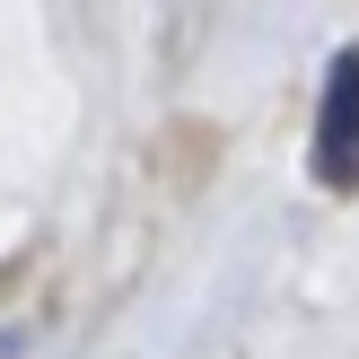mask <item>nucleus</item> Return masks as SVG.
I'll return each instance as SVG.
<instances>
[{"mask_svg": "<svg viewBox=\"0 0 359 359\" xmlns=\"http://www.w3.org/2000/svg\"><path fill=\"white\" fill-rule=\"evenodd\" d=\"M316 184L359 193V44L333 53L325 105H316Z\"/></svg>", "mask_w": 359, "mask_h": 359, "instance_id": "f257e3e1", "label": "nucleus"}]
</instances>
